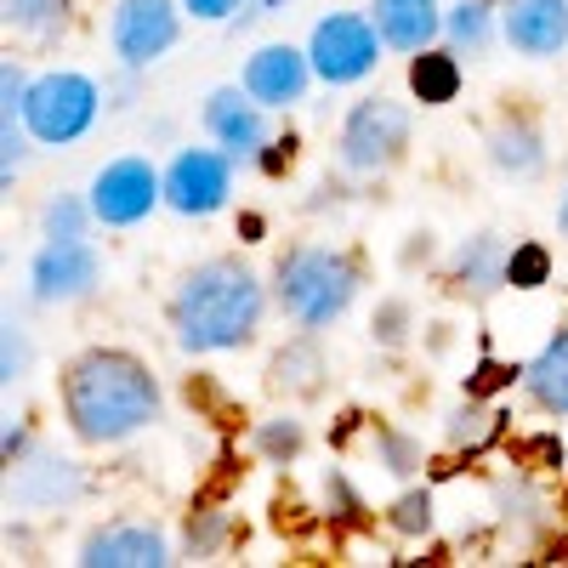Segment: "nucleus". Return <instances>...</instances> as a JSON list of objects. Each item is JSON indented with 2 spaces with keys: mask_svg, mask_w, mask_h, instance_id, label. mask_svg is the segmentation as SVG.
<instances>
[{
  "mask_svg": "<svg viewBox=\"0 0 568 568\" xmlns=\"http://www.w3.org/2000/svg\"><path fill=\"white\" fill-rule=\"evenodd\" d=\"M517 375H524V364H500V358H478V364H471L466 369V393L471 398H495L500 387H517Z\"/></svg>",
  "mask_w": 568,
  "mask_h": 568,
  "instance_id": "nucleus-34",
  "label": "nucleus"
},
{
  "mask_svg": "<svg viewBox=\"0 0 568 568\" xmlns=\"http://www.w3.org/2000/svg\"><path fill=\"white\" fill-rule=\"evenodd\" d=\"M0 23L18 45H58L74 29V0H0Z\"/></svg>",
  "mask_w": 568,
  "mask_h": 568,
  "instance_id": "nucleus-22",
  "label": "nucleus"
},
{
  "mask_svg": "<svg viewBox=\"0 0 568 568\" xmlns=\"http://www.w3.org/2000/svg\"><path fill=\"white\" fill-rule=\"evenodd\" d=\"M318 495H324V511L342 517V524H353V517L364 511V500L353 495V484H347L342 466H324V471H318Z\"/></svg>",
  "mask_w": 568,
  "mask_h": 568,
  "instance_id": "nucleus-35",
  "label": "nucleus"
},
{
  "mask_svg": "<svg viewBox=\"0 0 568 568\" xmlns=\"http://www.w3.org/2000/svg\"><path fill=\"white\" fill-rule=\"evenodd\" d=\"M296 0H245V12L227 23V34H240V29H256V23H267V18H278V12H291Z\"/></svg>",
  "mask_w": 568,
  "mask_h": 568,
  "instance_id": "nucleus-38",
  "label": "nucleus"
},
{
  "mask_svg": "<svg viewBox=\"0 0 568 568\" xmlns=\"http://www.w3.org/2000/svg\"><path fill=\"white\" fill-rule=\"evenodd\" d=\"M29 369H34V342H29V324L7 313V324H0V382L18 387V382H29Z\"/></svg>",
  "mask_w": 568,
  "mask_h": 568,
  "instance_id": "nucleus-33",
  "label": "nucleus"
},
{
  "mask_svg": "<svg viewBox=\"0 0 568 568\" xmlns=\"http://www.w3.org/2000/svg\"><path fill=\"white\" fill-rule=\"evenodd\" d=\"M245 444H251V455L262 466H296L302 449H307V420L296 415V404H284V409H273V415H262L251 426Z\"/></svg>",
  "mask_w": 568,
  "mask_h": 568,
  "instance_id": "nucleus-25",
  "label": "nucleus"
},
{
  "mask_svg": "<svg viewBox=\"0 0 568 568\" xmlns=\"http://www.w3.org/2000/svg\"><path fill=\"white\" fill-rule=\"evenodd\" d=\"M409 142H415V114L409 103L387 98V91H369L342 114L336 131V171L375 182V176H393L409 160Z\"/></svg>",
  "mask_w": 568,
  "mask_h": 568,
  "instance_id": "nucleus-4",
  "label": "nucleus"
},
{
  "mask_svg": "<svg viewBox=\"0 0 568 568\" xmlns=\"http://www.w3.org/2000/svg\"><path fill=\"white\" fill-rule=\"evenodd\" d=\"M91 227H98V211L85 194H52L40 205V240H85Z\"/></svg>",
  "mask_w": 568,
  "mask_h": 568,
  "instance_id": "nucleus-31",
  "label": "nucleus"
},
{
  "mask_svg": "<svg viewBox=\"0 0 568 568\" xmlns=\"http://www.w3.org/2000/svg\"><path fill=\"white\" fill-rule=\"evenodd\" d=\"M506 433V415L489 404V398H460V404H449L444 409V444L455 449V455H484L495 438Z\"/></svg>",
  "mask_w": 568,
  "mask_h": 568,
  "instance_id": "nucleus-24",
  "label": "nucleus"
},
{
  "mask_svg": "<svg viewBox=\"0 0 568 568\" xmlns=\"http://www.w3.org/2000/svg\"><path fill=\"white\" fill-rule=\"evenodd\" d=\"M85 200L98 211V227H136L165 205V165H154L149 154H120L98 165Z\"/></svg>",
  "mask_w": 568,
  "mask_h": 568,
  "instance_id": "nucleus-9",
  "label": "nucleus"
},
{
  "mask_svg": "<svg viewBox=\"0 0 568 568\" xmlns=\"http://www.w3.org/2000/svg\"><path fill=\"white\" fill-rule=\"evenodd\" d=\"M273 307V284L245 256H205L171 291V342L187 358H222L262 342V324Z\"/></svg>",
  "mask_w": 568,
  "mask_h": 568,
  "instance_id": "nucleus-2",
  "label": "nucleus"
},
{
  "mask_svg": "<svg viewBox=\"0 0 568 568\" xmlns=\"http://www.w3.org/2000/svg\"><path fill=\"white\" fill-rule=\"evenodd\" d=\"M404 85H409V98L420 109H449L460 98V85H466V58H455L449 45L438 40V45H426V52L409 58Z\"/></svg>",
  "mask_w": 568,
  "mask_h": 568,
  "instance_id": "nucleus-21",
  "label": "nucleus"
},
{
  "mask_svg": "<svg viewBox=\"0 0 568 568\" xmlns=\"http://www.w3.org/2000/svg\"><path fill=\"white\" fill-rule=\"evenodd\" d=\"M291 165H296V142H291V136H273L267 149H262V160H256L262 176H284Z\"/></svg>",
  "mask_w": 568,
  "mask_h": 568,
  "instance_id": "nucleus-39",
  "label": "nucleus"
},
{
  "mask_svg": "<svg viewBox=\"0 0 568 568\" xmlns=\"http://www.w3.org/2000/svg\"><path fill=\"white\" fill-rule=\"evenodd\" d=\"M506 256H511V240L495 227H478V233H466V240H455L449 256H444L449 296L466 302V307H489L506 291Z\"/></svg>",
  "mask_w": 568,
  "mask_h": 568,
  "instance_id": "nucleus-13",
  "label": "nucleus"
},
{
  "mask_svg": "<svg viewBox=\"0 0 568 568\" xmlns=\"http://www.w3.org/2000/svg\"><path fill=\"white\" fill-rule=\"evenodd\" d=\"M369 460L387 471V478L398 484H415L420 466H426V449L415 433H404V426H369Z\"/></svg>",
  "mask_w": 568,
  "mask_h": 568,
  "instance_id": "nucleus-27",
  "label": "nucleus"
},
{
  "mask_svg": "<svg viewBox=\"0 0 568 568\" xmlns=\"http://www.w3.org/2000/svg\"><path fill=\"white\" fill-rule=\"evenodd\" d=\"M200 131L216 149H227L240 165H256L262 149L273 142V109H262L245 85H216L200 103Z\"/></svg>",
  "mask_w": 568,
  "mask_h": 568,
  "instance_id": "nucleus-11",
  "label": "nucleus"
},
{
  "mask_svg": "<svg viewBox=\"0 0 568 568\" xmlns=\"http://www.w3.org/2000/svg\"><path fill=\"white\" fill-rule=\"evenodd\" d=\"M7 495L23 511H69L91 495V478H85V466L34 444L18 466H7Z\"/></svg>",
  "mask_w": 568,
  "mask_h": 568,
  "instance_id": "nucleus-14",
  "label": "nucleus"
},
{
  "mask_svg": "<svg viewBox=\"0 0 568 568\" xmlns=\"http://www.w3.org/2000/svg\"><path fill=\"white\" fill-rule=\"evenodd\" d=\"M182 23H187L182 0H114L109 7V52L120 69L149 74L160 58L176 52Z\"/></svg>",
  "mask_w": 568,
  "mask_h": 568,
  "instance_id": "nucleus-8",
  "label": "nucleus"
},
{
  "mask_svg": "<svg viewBox=\"0 0 568 568\" xmlns=\"http://www.w3.org/2000/svg\"><path fill=\"white\" fill-rule=\"evenodd\" d=\"M109 114L103 85L80 74V69H40L29 80L23 98V125L34 131L40 149H74L80 136L98 131V120Z\"/></svg>",
  "mask_w": 568,
  "mask_h": 568,
  "instance_id": "nucleus-5",
  "label": "nucleus"
},
{
  "mask_svg": "<svg viewBox=\"0 0 568 568\" xmlns=\"http://www.w3.org/2000/svg\"><path fill=\"white\" fill-rule=\"evenodd\" d=\"M240 233H245V245H256L262 233H267V222L262 216H240Z\"/></svg>",
  "mask_w": 568,
  "mask_h": 568,
  "instance_id": "nucleus-41",
  "label": "nucleus"
},
{
  "mask_svg": "<svg viewBox=\"0 0 568 568\" xmlns=\"http://www.w3.org/2000/svg\"><path fill=\"white\" fill-rule=\"evenodd\" d=\"M29 449H34V433H29L23 420H12V426H7V438H0V460H7V466H18Z\"/></svg>",
  "mask_w": 568,
  "mask_h": 568,
  "instance_id": "nucleus-40",
  "label": "nucleus"
},
{
  "mask_svg": "<svg viewBox=\"0 0 568 568\" xmlns=\"http://www.w3.org/2000/svg\"><path fill=\"white\" fill-rule=\"evenodd\" d=\"M557 233L568 240V187H562V200H557Z\"/></svg>",
  "mask_w": 568,
  "mask_h": 568,
  "instance_id": "nucleus-42",
  "label": "nucleus"
},
{
  "mask_svg": "<svg viewBox=\"0 0 568 568\" xmlns=\"http://www.w3.org/2000/svg\"><path fill=\"white\" fill-rule=\"evenodd\" d=\"M58 409L85 449H120L165 420V387L131 347H80L58 375Z\"/></svg>",
  "mask_w": 568,
  "mask_h": 568,
  "instance_id": "nucleus-1",
  "label": "nucleus"
},
{
  "mask_svg": "<svg viewBox=\"0 0 568 568\" xmlns=\"http://www.w3.org/2000/svg\"><path fill=\"white\" fill-rule=\"evenodd\" d=\"M240 85L251 91V98L273 114H291L307 103V91L318 85L313 74V58H307V45H291V40H267L256 45V52L245 58L240 69Z\"/></svg>",
  "mask_w": 568,
  "mask_h": 568,
  "instance_id": "nucleus-12",
  "label": "nucleus"
},
{
  "mask_svg": "<svg viewBox=\"0 0 568 568\" xmlns=\"http://www.w3.org/2000/svg\"><path fill=\"white\" fill-rule=\"evenodd\" d=\"M517 393L540 415H568V318L540 342V353L517 375Z\"/></svg>",
  "mask_w": 568,
  "mask_h": 568,
  "instance_id": "nucleus-20",
  "label": "nucleus"
},
{
  "mask_svg": "<svg viewBox=\"0 0 568 568\" xmlns=\"http://www.w3.org/2000/svg\"><path fill=\"white\" fill-rule=\"evenodd\" d=\"M382 52L387 40L375 29L369 12H324L307 34V58H313V74L318 85H364L375 69H382Z\"/></svg>",
  "mask_w": 568,
  "mask_h": 568,
  "instance_id": "nucleus-6",
  "label": "nucleus"
},
{
  "mask_svg": "<svg viewBox=\"0 0 568 568\" xmlns=\"http://www.w3.org/2000/svg\"><path fill=\"white\" fill-rule=\"evenodd\" d=\"M444 45L455 58H489L500 40V7H489V0H455V7H444Z\"/></svg>",
  "mask_w": 568,
  "mask_h": 568,
  "instance_id": "nucleus-23",
  "label": "nucleus"
},
{
  "mask_svg": "<svg viewBox=\"0 0 568 568\" xmlns=\"http://www.w3.org/2000/svg\"><path fill=\"white\" fill-rule=\"evenodd\" d=\"M267 284H273V307L284 313V324L324 336V329H336L353 313L364 291V256L347 245H329V240H307V245L278 251Z\"/></svg>",
  "mask_w": 568,
  "mask_h": 568,
  "instance_id": "nucleus-3",
  "label": "nucleus"
},
{
  "mask_svg": "<svg viewBox=\"0 0 568 568\" xmlns=\"http://www.w3.org/2000/svg\"><path fill=\"white\" fill-rule=\"evenodd\" d=\"M233 535V517L222 506H200V511H187V524H182V562H211L222 557Z\"/></svg>",
  "mask_w": 568,
  "mask_h": 568,
  "instance_id": "nucleus-29",
  "label": "nucleus"
},
{
  "mask_svg": "<svg viewBox=\"0 0 568 568\" xmlns=\"http://www.w3.org/2000/svg\"><path fill=\"white\" fill-rule=\"evenodd\" d=\"M369 18L398 58H415L444 40V0H369Z\"/></svg>",
  "mask_w": 568,
  "mask_h": 568,
  "instance_id": "nucleus-19",
  "label": "nucleus"
},
{
  "mask_svg": "<svg viewBox=\"0 0 568 568\" xmlns=\"http://www.w3.org/2000/svg\"><path fill=\"white\" fill-rule=\"evenodd\" d=\"M103 284V251L91 240H40L29 256V302L34 307H80Z\"/></svg>",
  "mask_w": 568,
  "mask_h": 568,
  "instance_id": "nucleus-10",
  "label": "nucleus"
},
{
  "mask_svg": "<svg viewBox=\"0 0 568 568\" xmlns=\"http://www.w3.org/2000/svg\"><path fill=\"white\" fill-rule=\"evenodd\" d=\"M500 40L506 52L551 63L568 52V0H506L500 7Z\"/></svg>",
  "mask_w": 568,
  "mask_h": 568,
  "instance_id": "nucleus-17",
  "label": "nucleus"
},
{
  "mask_svg": "<svg viewBox=\"0 0 568 568\" xmlns=\"http://www.w3.org/2000/svg\"><path fill=\"white\" fill-rule=\"evenodd\" d=\"M382 524L398 535V540H426L438 529V495L426 489V484H404L393 495V506L382 511Z\"/></svg>",
  "mask_w": 568,
  "mask_h": 568,
  "instance_id": "nucleus-28",
  "label": "nucleus"
},
{
  "mask_svg": "<svg viewBox=\"0 0 568 568\" xmlns=\"http://www.w3.org/2000/svg\"><path fill=\"white\" fill-rule=\"evenodd\" d=\"M495 511H500V524L517 535V540H529L551 524V500L529 484V478H500L495 484Z\"/></svg>",
  "mask_w": 568,
  "mask_h": 568,
  "instance_id": "nucleus-26",
  "label": "nucleus"
},
{
  "mask_svg": "<svg viewBox=\"0 0 568 568\" xmlns=\"http://www.w3.org/2000/svg\"><path fill=\"white\" fill-rule=\"evenodd\" d=\"M438 262V233L433 227H415V233H404V245H398V267L404 273H426V267H433Z\"/></svg>",
  "mask_w": 568,
  "mask_h": 568,
  "instance_id": "nucleus-36",
  "label": "nucleus"
},
{
  "mask_svg": "<svg viewBox=\"0 0 568 568\" xmlns=\"http://www.w3.org/2000/svg\"><path fill=\"white\" fill-rule=\"evenodd\" d=\"M489 7H506V0H489Z\"/></svg>",
  "mask_w": 568,
  "mask_h": 568,
  "instance_id": "nucleus-43",
  "label": "nucleus"
},
{
  "mask_svg": "<svg viewBox=\"0 0 568 568\" xmlns=\"http://www.w3.org/2000/svg\"><path fill=\"white\" fill-rule=\"evenodd\" d=\"M415 329H420V318H415V302H409V296H382V302H375V313H369V342L382 347V353H404V347L415 342Z\"/></svg>",
  "mask_w": 568,
  "mask_h": 568,
  "instance_id": "nucleus-30",
  "label": "nucleus"
},
{
  "mask_svg": "<svg viewBox=\"0 0 568 568\" xmlns=\"http://www.w3.org/2000/svg\"><path fill=\"white\" fill-rule=\"evenodd\" d=\"M233 176H240V160L227 149H194V142H182V149L165 160V211L182 216V222H211L233 205Z\"/></svg>",
  "mask_w": 568,
  "mask_h": 568,
  "instance_id": "nucleus-7",
  "label": "nucleus"
},
{
  "mask_svg": "<svg viewBox=\"0 0 568 568\" xmlns=\"http://www.w3.org/2000/svg\"><path fill=\"white\" fill-rule=\"evenodd\" d=\"M484 160H489V171L506 176V182H540L546 165H551L546 125H540L529 109H500V114L484 125Z\"/></svg>",
  "mask_w": 568,
  "mask_h": 568,
  "instance_id": "nucleus-16",
  "label": "nucleus"
},
{
  "mask_svg": "<svg viewBox=\"0 0 568 568\" xmlns=\"http://www.w3.org/2000/svg\"><path fill=\"white\" fill-rule=\"evenodd\" d=\"M262 387H267L273 404H313V398H324V387H329V358H324V347H318L313 329H296L284 347H273V358H267V369H262Z\"/></svg>",
  "mask_w": 568,
  "mask_h": 568,
  "instance_id": "nucleus-18",
  "label": "nucleus"
},
{
  "mask_svg": "<svg viewBox=\"0 0 568 568\" xmlns=\"http://www.w3.org/2000/svg\"><path fill=\"white\" fill-rule=\"evenodd\" d=\"M74 562L80 568H165L176 562V551H171V535L149 524V517H114V524H98L80 540Z\"/></svg>",
  "mask_w": 568,
  "mask_h": 568,
  "instance_id": "nucleus-15",
  "label": "nucleus"
},
{
  "mask_svg": "<svg viewBox=\"0 0 568 568\" xmlns=\"http://www.w3.org/2000/svg\"><path fill=\"white\" fill-rule=\"evenodd\" d=\"M540 284H551V251L540 240H511L506 291H540Z\"/></svg>",
  "mask_w": 568,
  "mask_h": 568,
  "instance_id": "nucleus-32",
  "label": "nucleus"
},
{
  "mask_svg": "<svg viewBox=\"0 0 568 568\" xmlns=\"http://www.w3.org/2000/svg\"><path fill=\"white\" fill-rule=\"evenodd\" d=\"M182 12L187 18H194V23H233V18H240L245 12V0H182Z\"/></svg>",
  "mask_w": 568,
  "mask_h": 568,
  "instance_id": "nucleus-37",
  "label": "nucleus"
}]
</instances>
